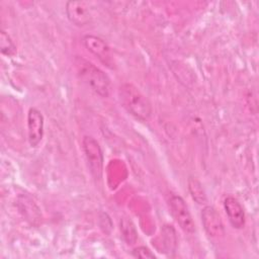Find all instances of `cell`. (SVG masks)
I'll return each instance as SVG.
<instances>
[{
    "instance_id": "obj_1",
    "label": "cell",
    "mask_w": 259,
    "mask_h": 259,
    "mask_svg": "<svg viewBox=\"0 0 259 259\" xmlns=\"http://www.w3.org/2000/svg\"><path fill=\"white\" fill-rule=\"evenodd\" d=\"M118 97L121 105L135 117L147 120L152 113V105L138 87L132 83H123L118 89Z\"/></svg>"
},
{
    "instance_id": "obj_2",
    "label": "cell",
    "mask_w": 259,
    "mask_h": 259,
    "mask_svg": "<svg viewBox=\"0 0 259 259\" xmlns=\"http://www.w3.org/2000/svg\"><path fill=\"white\" fill-rule=\"evenodd\" d=\"M75 65L80 79L96 94L101 97H107L110 93V80L108 76L93 65L91 62L77 57Z\"/></svg>"
},
{
    "instance_id": "obj_3",
    "label": "cell",
    "mask_w": 259,
    "mask_h": 259,
    "mask_svg": "<svg viewBox=\"0 0 259 259\" xmlns=\"http://www.w3.org/2000/svg\"><path fill=\"white\" fill-rule=\"evenodd\" d=\"M82 148L91 175L95 179H100L103 167V154L99 143L90 136H85L82 140Z\"/></svg>"
},
{
    "instance_id": "obj_4",
    "label": "cell",
    "mask_w": 259,
    "mask_h": 259,
    "mask_svg": "<svg viewBox=\"0 0 259 259\" xmlns=\"http://www.w3.org/2000/svg\"><path fill=\"white\" fill-rule=\"evenodd\" d=\"M171 213L183 232L193 234L195 232V224L189 211V208L184 199L176 194H173L169 199Z\"/></svg>"
},
{
    "instance_id": "obj_5",
    "label": "cell",
    "mask_w": 259,
    "mask_h": 259,
    "mask_svg": "<svg viewBox=\"0 0 259 259\" xmlns=\"http://www.w3.org/2000/svg\"><path fill=\"white\" fill-rule=\"evenodd\" d=\"M83 42L86 49L97 57L107 67H113V57L108 45L99 36L87 34L83 37Z\"/></svg>"
},
{
    "instance_id": "obj_6",
    "label": "cell",
    "mask_w": 259,
    "mask_h": 259,
    "mask_svg": "<svg viewBox=\"0 0 259 259\" xmlns=\"http://www.w3.org/2000/svg\"><path fill=\"white\" fill-rule=\"evenodd\" d=\"M68 19L77 26H84L91 21L92 12L89 3L85 1H68L66 3Z\"/></svg>"
},
{
    "instance_id": "obj_7",
    "label": "cell",
    "mask_w": 259,
    "mask_h": 259,
    "mask_svg": "<svg viewBox=\"0 0 259 259\" xmlns=\"http://www.w3.org/2000/svg\"><path fill=\"white\" fill-rule=\"evenodd\" d=\"M44 115L41 112L31 107L27 113V136L31 147H37L44 137Z\"/></svg>"
},
{
    "instance_id": "obj_8",
    "label": "cell",
    "mask_w": 259,
    "mask_h": 259,
    "mask_svg": "<svg viewBox=\"0 0 259 259\" xmlns=\"http://www.w3.org/2000/svg\"><path fill=\"white\" fill-rule=\"evenodd\" d=\"M201 222L205 232L211 237H220L225 233L222 219L213 206L205 205L201 210Z\"/></svg>"
},
{
    "instance_id": "obj_9",
    "label": "cell",
    "mask_w": 259,
    "mask_h": 259,
    "mask_svg": "<svg viewBox=\"0 0 259 259\" xmlns=\"http://www.w3.org/2000/svg\"><path fill=\"white\" fill-rule=\"evenodd\" d=\"M224 208L229 222L235 229H242L245 226V211L241 203L233 196H227L224 200Z\"/></svg>"
},
{
    "instance_id": "obj_10",
    "label": "cell",
    "mask_w": 259,
    "mask_h": 259,
    "mask_svg": "<svg viewBox=\"0 0 259 259\" xmlns=\"http://www.w3.org/2000/svg\"><path fill=\"white\" fill-rule=\"evenodd\" d=\"M188 190L192 199L198 204H205L207 202V197L205 191L202 187V184L193 177H189L188 179Z\"/></svg>"
},
{
    "instance_id": "obj_11",
    "label": "cell",
    "mask_w": 259,
    "mask_h": 259,
    "mask_svg": "<svg viewBox=\"0 0 259 259\" xmlns=\"http://www.w3.org/2000/svg\"><path fill=\"white\" fill-rule=\"evenodd\" d=\"M120 232L124 241L127 244H135L138 239V233L136 231L135 225L128 218H122L120 220Z\"/></svg>"
},
{
    "instance_id": "obj_12",
    "label": "cell",
    "mask_w": 259,
    "mask_h": 259,
    "mask_svg": "<svg viewBox=\"0 0 259 259\" xmlns=\"http://www.w3.org/2000/svg\"><path fill=\"white\" fill-rule=\"evenodd\" d=\"M161 234L163 237V245L165 247L166 252H174L176 248L175 230L171 226L166 225L162 228Z\"/></svg>"
},
{
    "instance_id": "obj_13",
    "label": "cell",
    "mask_w": 259,
    "mask_h": 259,
    "mask_svg": "<svg viewBox=\"0 0 259 259\" xmlns=\"http://www.w3.org/2000/svg\"><path fill=\"white\" fill-rule=\"evenodd\" d=\"M0 50L1 53L7 57H12L16 54V46L4 30H1L0 33Z\"/></svg>"
},
{
    "instance_id": "obj_14",
    "label": "cell",
    "mask_w": 259,
    "mask_h": 259,
    "mask_svg": "<svg viewBox=\"0 0 259 259\" xmlns=\"http://www.w3.org/2000/svg\"><path fill=\"white\" fill-rule=\"evenodd\" d=\"M132 255L136 258H143V259L156 258L155 254L148 247H145V246H139V247L135 248L132 252Z\"/></svg>"
}]
</instances>
